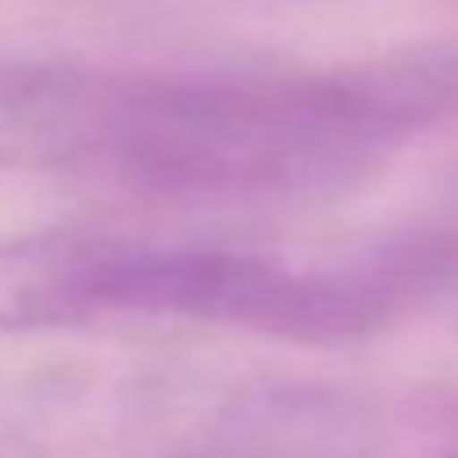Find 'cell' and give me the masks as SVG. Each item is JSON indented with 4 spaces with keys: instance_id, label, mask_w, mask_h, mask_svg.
I'll return each instance as SVG.
<instances>
[{
    "instance_id": "2",
    "label": "cell",
    "mask_w": 458,
    "mask_h": 458,
    "mask_svg": "<svg viewBox=\"0 0 458 458\" xmlns=\"http://www.w3.org/2000/svg\"><path fill=\"white\" fill-rule=\"evenodd\" d=\"M450 290H458V236L445 232L392 236L329 267L76 227L0 236V334L169 316L285 343H356Z\"/></svg>"
},
{
    "instance_id": "1",
    "label": "cell",
    "mask_w": 458,
    "mask_h": 458,
    "mask_svg": "<svg viewBox=\"0 0 458 458\" xmlns=\"http://www.w3.org/2000/svg\"><path fill=\"white\" fill-rule=\"evenodd\" d=\"M454 112V49L281 76L125 72L103 174L178 200L320 196Z\"/></svg>"
},
{
    "instance_id": "3",
    "label": "cell",
    "mask_w": 458,
    "mask_h": 458,
    "mask_svg": "<svg viewBox=\"0 0 458 458\" xmlns=\"http://www.w3.org/2000/svg\"><path fill=\"white\" fill-rule=\"evenodd\" d=\"M125 72L67 58H0V169L103 174Z\"/></svg>"
}]
</instances>
